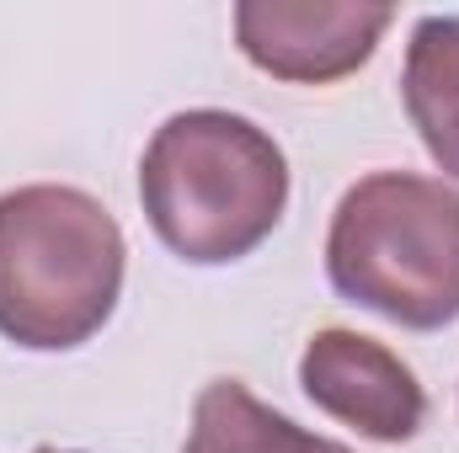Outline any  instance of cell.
<instances>
[{
    "label": "cell",
    "instance_id": "obj_1",
    "mask_svg": "<svg viewBox=\"0 0 459 453\" xmlns=\"http://www.w3.org/2000/svg\"><path fill=\"white\" fill-rule=\"evenodd\" d=\"M150 229L193 267L251 256L283 219L289 160L240 113L193 107L166 117L139 166Z\"/></svg>",
    "mask_w": 459,
    "mask_h": 453
},
{
    "label": "cell",
    "instance_id": "obj_2",
    "mask_svg": "<svg viewBox=\"0 0 459 453\" xmlns=\"http://www.w3.org/2000/svg\"><path fill=\"white\" fill-rule=\"evenodd\" d=\"M123 229L81 187L38 182L0 198V337L27 352L91 341L123 294Z\"/></svg>",
    "mask_w": 459,
    "mask_h": 453
},
{
    "label": "cell",
    "instance_id": "obj_3",
    "mask_svg": "<svg viewBox=\"0 0 459 453\" xmlns=\"http://www.w3.org/2000/svg\"><path fill=\"white\" fill-rule=\"evenodd\" d=\"M326 272L347 304L406 331L459 321V192L411 171L352 182L332 214Z\"/></svg>",
    "mask_w": 459,
    "mask_h": 453
},
{
    "label": "cell",
    "instance_id": "obj_4",
    "mask_svg": "<svg viewBox=\"0 0 459 453\" xmlns=\"http://www.w3.org/2000/svg\"><path fill=\"white\" fill-rule=\"evenodd\" d=\"M390 21V5L363 0H240L235 43L273 81L332 86L368 64Z\"/></svg>",
    "mask_w": 459,
    "mask_h": 453
},
{
    "label": "cell",
    "instance_id": "obj_5",
    "mask_svg": "<svg viewBox=\"0 0 459 453\" xmlns=\"http://www.w3.org/2000/svg\"><path fill=\"white\" fill-rule=\"evenodd\" d=\"M299 384L332 422L358 427L374 443H406L428 416V395L417 373L385 341L337 326L310 337L299 357Z\"/></svg>",
    "mask_w": 459,
    "mask_h": 453
},
{
    "label": "cell",
    "instance_id": "obj_6",
    "mask_svg": "<svg viewBox=\"0 0 459 453\" xmlns=\"http://www.w3.org/2000/svg\"><path fill=\"white\" fill-rule=\"evenodd\" d=\"M401 97L438 171L459 182V16H422L411 27Z\"/></svg>",
    "mask_w": 459,
    "mask_h": 453
},
{
    "label": "cell",
    "instance_id": "obj_7",
    "mask_svg": "<svg viewBox=\"0 0 459 453\" xmlns=\"http://www.w3.org/2000/svg\"><path fill=\"white\" fill-rule=\"evenodd\" d=\"M187 453H352L332 438H316L262 406L240 379H214L204 384L187 427Z\"/></svg>",
    "mask_w": 459,
    "mask_h": 453
},
{
    "label": "cell",
    "instance_id": "obj_8",
    "mask_svg": "<svg viewBox=\"0 0 459 453\" xmlns=\"http://www.w3.org/2000/svg\"><path fill=\"white\" fill-rule=\"evenodd\" d=\"M38 453H59V449H38Z\"/></svg>",
    "mask_w": 459,
    "mask_h": 453
}]
</instances>
